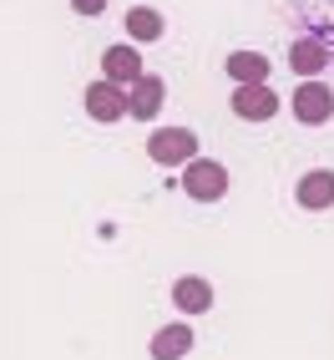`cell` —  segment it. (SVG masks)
Instances as JSON below:
<instances>
[{"instance_id":"obj_1","label":"cell","mask_w":334,"mask_h":360,"mask_svg":"<svg viewBox=\"0 0 334 360\" xmlns=\"http://www.w3.org/2000/svg\"><path fill=\"white\" fill-rule=\"evenodd\" d=\"M182 193L198 203H218L228 193V167L213 158H187L182 162Z\"/></svg>"},{"instance_id":"obj_2","label":"cell","mask_w":334,"mask_h":360,"mask_svg":"<svg viewBox=\"0 0 334 360\" xmlns=\"http://www.w3.org/2000/svg\"><path fill=\"white\" fill-rule=\"evenodd\" d=\"M147 158L157 167H182L187 158H198V132L193 127H157L147 137Z\"/></svg>"},{"instance_id":"obj_3","label":"cell","mask_w":334,"mask_h":360,"mask_svg":"<svg viewBox=\"0 0 334 360\" xmlns=\"http://www.w3.org/2000/svg\"><path fill=\"white\" fill-rule=\"evenodd\" d=\"M289 112L299 117L304 127H324L334 117V91L319 77H304V86H294V97H289Z\"/></svg>"},{"instance_id":"obj_4","label":"cell","mask_w":334,"mask_h":360,"mask_svg":"<svg viewBox=\"0 0 334 360\" xmlns=\"http://www.w3.org/2000/svg\"><path fill=\"white\" fill-rule=\"evenodd\" d=\"M86 117H91V122H122V117H127V86H116V82H91L86 86Z\"/></svg>"},{"instance_id":"obj_5","label":"cell","mask_w":334,"mask_h":360,"mask_svg":"<svg viewBox=\"0 0 334 360\" xmlns=\"http://www.w3.org/2000/svg\"><path fill=\"white\" fill-rule=\"evenodd\" d=\"M162 97H167V82L152 77V71H142V77L127 86V117H137V122H152V117L162 112Z\"/></svg>"},{"instance_id":"obj_6","label":"cell","mask_w":334,"mask_h":360,"mask_svg":"<svg viewBox=\"0 0 334 360\" xmlns=\"http://www.w3.org/2000/svg\"><path fill=\"white\" fill-rule=\"evenodd\" d=\"M233 117H243V122H269L279 117V91L274 86H233Z\"/></svg>"},{"instance_id":"obj_7","label":"cell","mask_w":334,"mask_h":360,"mask_svg":"<svg viewBox=\"0 0 334 360\" xmlns=\"http://www.w3.org/2000/svg\"><path fill=\"white\" fill-rule=\"evenodd\" d=\"M294 198H299V208H309V213L334 208V167H314V173H304Z\"/></svg>"},{"instance_id":"obj_8","label":"cell","mask_w":334,"mask_h":360,"mask_svg":"<svg viewBox=\"0 0 334 360\" xmlns=\"http://www.w3.org/2000/svg\"><path fill=\"white\" fill-rule=\"evenodd\" d=\"M102 77L116 82V86H132L142 77V51L137 46H107L102 51Z\"/></svg>"},{"instance_id":"obj_9","label":"cell","mask_w":334,"mask_h":360,"mask_svg":"<svg viewBox=\"0 0 334 360\" xmlns=\"http://www.w3.org/2000/svg\"><path fill=\"white\" fill-rule=\"evenodd\" d=\"M173 304L182 309V315H208V309H213V284L203 274H182L173 284Z\"/></svg>"},{"instance_id":"obj_10","label":"cell","mask_w":334,"mask_h":360,"mask_svg":"<svg viewBox=\"0 0 334 360\" xmlns=\"http://www.w3.org/2000/svg\"><path fill=\"white\" fill-rule=\"evenodd\" d=\"M152 360H182L187 350H193V330H187L182 320H173V325H162L157 335H152Z\"/></svg>"},{"instance_id":"obj_11","label":"cell","mask_w":334,"mask_h":360,"mask_svg":"<svg viewBox=\"0 0 334 360\" xmlns=\"http://www.w3.org/2000/svg\"><path fill=\"white\" fill-rule=\"evenodd\" d=\"M223 66H228V77H233L238 86H258V82H269V71H274L264 51H233Z\"/></svg>"},{"instance_id":"obj_12","label":"cell","mask_w":334,"mask_h":360,"mask_svg":"<svg viewBox=\"0 0 334 360\" xmlns=\"http://www.w3.org/2000/svg\"><path fill=\"white\" fill-rule=\"evenodd\" d=\"M289 66L299 71V77H319V71L329 66V46H324L319 36H304V41H294V46H289Z\"/></svg>"},{"instance_id":"obj_13","label":"cell","mask_w":334,"mask_h":360,"mask_svg":"<svg viewBox=\"0 0 334 360\" xmlns=\"http://www.w3.org/2000/svg\"><path fill=\"white\" fill-rule=\"evenodd\" d=\"M162 31H167V20H162L157 6H132V11H127V36H132V41L147 46V41H162Z\"/></svg>"},{"instance_id":"obj_14","label":"cell","mask_w":334,"mask_h":360,"mask_svg":"<svg viewBox=\"0 0 334 360\" xmlns=\"http://www.w3.org/2000/svg\"><path fill=\"white\" fill-rule=\"evenodd\" d=\"M71 11H76V15H102L107 0H71Z\"/></svg>"}]
</instances>
